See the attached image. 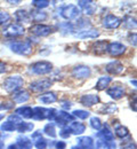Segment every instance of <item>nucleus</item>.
Masks as SVG:
<instances>
[{"instance_id":"1","label":"nucleus","mask_w":137,"mask_h":149,"mask_svg":"<svg viewBox=\"0 0 137 149\" xmlns=\"http://www.w3.org/2000/svg\"><path fill=\"white\" fill-rule=\"evenodd\" d=\"M32 110H33L32 118L37 120H43V119L54 120L57 113V110L55 109H49V108H43V107H36Z\"/></svg>"},{"instance_id":"2","label":"nucleus","mask_w":137,"mask_h":149,"mask_svg":"<svg viewBox=\"0 0 137 149\" xmlns=\"http://www.w3.org/2000/svg\"><path fill=\"white\" fill-rule=\"evenodd\" d=\"M23 84H24V80L21 76H10V77L5 79L3 88L7 92H16V91L21 90Z\"/></svg>"},{"instance_id":"3","label":"nucleus","mask_w":137,"mask_h":149,"mask_svg":"<svg viewBox=\"0 0 137 149\" xmlns=\"http://www.w3.org/2000/svg\"><path fill=\"white\" fill-rule=\"evenodd\" d=\"M9 47L14 53L20 55H30L33 51L32 45L29 41H14L10 42Z\"/></svg>"},{"instance_id":"4","label":"nucleus","mask_w":137,"mask_h":149,"mask_svg":"<svg viewBox=\"0 0 137 149\" xmlns=\"http://www.w3.org/2000/svg\"><path fill=\"white\" fill-rule=\"evenodd\" d=\"M53 70V64L48 61H39L31 65V71L36 74H47Z\"/></svg>"},{"instance_id":"5","label":"nucleus","mask_w":137,"mask_h":149,"mask_svg":"<svg viewBox=\"0 0 137 149\" xmlns=\"http://www.w3.org/2000/svg\"><path fill=\"white\" fill-rule=\"evenodd\" d=\"M80 14V9L78 6L74 5H66L61 9V15L67 21H72V19L79 17Z\"/></svg>"},{"instance_id":"6","label":"nucleus","mask_w":137,"mask_h":149,"mask_svg":"<svg viewBox=\"0 0 137 149\" xmlns=\"http://www.w3.org/2000/svg\"><path fill=\"white\" fill-rule=\"evenodd\" d=\"M25 32L24 30V26L21 25V24H8L3 30H2V33L7 37H20L23 36Z\"/></svg>"},{"instance_id":"7","label":"nucleus","mask_w":137,"mask_h":149,"mask_svg":"<svg viewBox=\"0 0 137 149\" xmlns=\"http://www.w3.org/2000/svg\"><path fill=\"white\" fill-rule=\"evenodd\" d=\"M52 85H53V81L50 79H39V80L32 81L30 84V90L32 92L39 93V92H43V91L48 90Z\"/></svg>"},{"instance_id":"8","label":"nucleus","mask_w":137,"mask_h":149,"mask_svg":"<svg viewBox=\"0 0 137 149\" xmlns=\"http://www.w3.org/2000/svg\"><path fill=\"white\" fill-rule=\"evenodd\" d=\"M73 116L71 115V113H69V112L66 111H57L56 113V117H55V123L61 126V127H66V125L69 124V123H72L73 122Z\"/></svg>"},{"instance_id":"9","label":"nucleus","mask_w":137,"mask_h":149,"mask_svg":"<svg viewBox=\"0 0 137 149\" xmlns=\"http://www.w3.org/2000/svg\"><path fill=\"white\" fill-rule=\"evenodd\" d=\"M106 52L111 56H120L126 52V46L123 44H121V42L113 41V42L107 44Z\"/></svg>"},{"instance_id":"10","label":"nucleus","mask_w":137,"mask_h":149,"mask_svg":"<svg viewBox=\"0 0 137 149\" xmlns=\"http://www.w3.org/2000/svg\"><path fill=\"white\" fill-rule=\"evenodd\" d=\"M31 33L38 36V37H47L52 32V28L46 24H34L30 28Z\"/></svg>"},{"instance_id":"11","label":"nucleus","mask_w":137,"mask_h":149,"mask_svg":"<svg viewBox=\"0 0 137 149\" xmlns=\"http://www.w3.org/2000/svg\"><path fill=\"white\" fill-rule=\"evenodd\" d=\"M121 23H122V19L112 14H109L103 19V26L106 29H117L121 25Z\"/></svg>"},{"instance_id":"12","label":"nucleus","mask_w":137,"mask_h":149,"mask_svg":"<svg viewBox=\"0 0 137 149\" xmlns=\"http://www.w3.org/2000/svg\"><path fill=\"white\" fill-rule=\"evenodd\" d=\"M90 68L87 65H78L76 68H73L72 70V76L77 79H85L88 78L90 76Z\"/></svg>"},{"instance_id":"13","label":"nucleus","mask_w":137,"mask_h":149,"mask_svg":"<svg viewBox=\"0 0 137 149\" xmlns=\"http://www.w3.org/2000/svg\"><path fill=\"white\" fill-rule=\"evenodd\" d=\"M80 102L85 107H93L99 102V96L96 94H85L81 96Z\"/></svg>"},{"instance_id":"14","label":"nucleus","mask_w":137,"mask_h":149,"mask_svg":"<svg viewBox=\"0 0 137 149\" xmlns=\"http://www.w3.org/2000/svg\"><path fill=\"white\" fill-rule=\"evenodd\" d=\"M77 143L80 149H95V142L90 136H80L77 139Z\"/></svg>"},{"instance_id":"15","label":"nucleus","mask_w":137,"mask_h":149,"mask_svg":"<svg viewBox=\"0 0 137 149\" xmlns=\"http://www.w3.org/2000/svg\"><path fill=\"white\" fill-rule=\"evenodd\" d=\"M105 69H106V71H107L109 74H122L123 70H125L123 65H122L119 61H112V62L107 63L106 67H105Z\"/></svg>"},{"instance_id":"16","label":"nucleus","mask_w":137,"mask_h":149,"mask_svg":"<svg viewBox=\"0 0 137 149\" xmlns=\"http://www.w3.org/2000/svg\"><path fill=\"white\" fill-rule=\"evenodd\" d=\"M107 95H110L114 100H119L125 95V88L120 85H113L107 88Z\"/></svg>"},{"instance_id":"17","label":"nucleus","mask_w":137,"mask_h":149,"mask_svg":"<svg viewBox=\"0 0 137 149\" xmlns=\"http://www.w3.org/2000/svg\"><path fill=\"white\" fill-rule=\"evenodd\" d=\"M97 136L101 140H104V141H106V142L113 141V133H112V131L110 130V127H109L106 124L102 126V129H101L99 132L97 133Z\"/></svg>"},{"instance_id":"18","label":"nucleus","mask_w":137,"mask_h":149,"mask_svg":"<svg viewBox=\"0 0 137 149\" xmlns=\"http://www.w3.org/2000/svg\"><path fill=\"white\" fill-rule=\"evenodd\" d=\"M74 36L79 39H87V38L93 39V38H97L99 36V31L96 29H88V30L86 29V30H82L78 33H76Z\"/></svg>"},{"instance_id":"19","label":"nucleus","mask_w":137,"mask_h":149,"mask_svg":"<svg viewBox=\"0 0 137 149\" xmlns=\"http://www.w3.org/2000/svg\"><path fill=\"white\" fill-rule=\"evenodd\" d=\"M29 99H30V94L25 90H19L13 94V100H14V102H17V103H24Z\"/></svg>"},{"instance_id":"20","label":"nucleus","mask_w":137,"mask_h":149,"mask_svg":"<svg viewBox=\"0 0 137 149\" xmlns=\"http://www.w3.org/2000/svg\"><path fill=\"white\" fill-rule=\"evenodd\" d=\"M41 103H45V104H48V103H54L57 101V95L54 92H46V93L41 94L39 97H38Z\"/></svg>"},{"instance_id":"21","label":"nucleus","mask_w":137,"mask_h":149,"mask_svg":"<svg viewBox=\"0 0 137 149\" xmlns=\"http://www.w3.org/2000/svg\"><path fill=\"white\" fill-rule=\"evenodd\" d=\"M16 146L19 147V149H32V141L30 140V138L28 136H19L16 139Z\"/></svg>"},{"instance_id":"22","label":"nucleus","mask_w":137,"mask_h":149,"mask_svg":"<svg viewBox=\"0 0 137 149\" xmlns=\"http://www.w3.org/2000/svg\"><path fill=\"white\" fill-rule=\"evenodd\" d=\"M70 129V132L71 134H76V135H80L82 134L85 130H86V125L80 123V122H72L70 124V126H67Z\"/></svg>"},{"instance_id":"23","label":"nucleus","mask_w":137,"mask_h":149,"mask_svg":"<svg viewBox=\"0 0 137 149\" xmlns=\"http://www.w3.org/2000/svg\"><path fill=\"white\" fill-rule=\"evenodd\" d=\"M111 81H112V77H110V76H103V77H101L97 80V83L95 85V88L98 90V91H103V90L107 88V86L110 85Z\"/></svg>"},{"instance_id":"24","label":"nucleus","mask_w":137,"mask_h":149,"mask_svg":"<svg viewBox=\"0 0 137 149\" xmlns=\"http://www.w3.org/2000/svg\"><path fill=\"white\" fill-rule=\"evenodd\" d=\"M78 6L80 8L83 9L85 14H88V15H92L94 13V1H82L80 0L78 1Z\"/></svg>"},{"instance_id":"25","label":"nucleus","mask_w":137,"mask_h":149,"mask_svg":"<svg viewBox=\"0 0 137 149\" xmlns=\"http://www.w3.org/2000/svg\"><path fill=\"white\" fill-rule=\"evenodd\" d=\"M16 115H19L20 117H24V118H32L33 116V110L31 107H21L16 109Z\"/></svg>"},{"instance_id":"26","label":"nucleus","mask_w":137,"mask_h":149,"mask_svg":"<svg viewBox=\"0 0 137 149\" xmlns=\"http://www.w3.org/2000/svg\"><path fill=\"white\" fill-rule=\"evenodd\" d=\"M15 19L19 22H23V23H29L31 21V17H30V14L26 13L25 10L23 9H20L15 13Z\"/></svg>"},{"instance_id":"27","label":"nucleus","mask_w":137,"mask_h":149,"mask_svg":"<svg viewBox=\"0 0 137 149\" xmlns=\"http://www.w3.org/2000/svg\"><path fill=\"white\" fill-rule=\"evenodd\" d=\"M94 52L96 54H103L106 52V48H107V42L104 41V40H99V41H96L94 44Z\"/></svg>"},{"instance_id":"28","label":"nucleus","mask_w":137,"mask_h":149,"mask_svg":"<svg viewBox=\"0 0 137 149\" xmlns=\"http://www.w3.org/2000/svg\"><path fill=\"white\" fill-rule=\"evenodd\" d=\"M16 131H19L20 133H25V132H30L33 130V124L32 123H26V122H21L19 124H16Z\"/></svg>"},{"instance_id":"29","label":"nucleus","mask_w":137,"mask_h":149,"mask_svg":"<svg viewBox=\"0 0 137 149\" xmlns=\"http://www.w3.org/2000/svg\"><path fill=\"white\" fill-rule=\"evenodd\" d=\"M30 17L33 21H36V22H42V21H45L47 19V14L45 12L40 10V9L39 10H33V12H31Z\"/></svg>"},{"instance_id":"30","label":"nucleus","mask_w":137,"mask_h":149,"mask_svg":"<svg viewBox=\"0 0 137 149\" xmlns=\"http://www.w3.org/2000/svg\"><path fill=\"white\" fill-rule=\"evenodd\" d=\"M114 132H116V135H117L118 138H121V139H123V138H126V136L129 135L128 129L126 126H123V125H120V124H118L117 126H116Z\"/></svg>"},{"instance_id":"31","label":"nucleus","mask_w":137,"mask_h":149,"mask_svg":"<svg viewBox=\"0 0 137 149\" xmlns=\"http://www.w3.org/2000/svg\"><path fill=\"white\" fill-rule=\"evenodd\" d=\"M96 149H116V145L113 141L106 142L104 140L98 139V141L96 142Z\"/></svg>"},{"instance_id":"32","label":"nucleus","mask_w":137,"mask_h":149,"mask_svg":"<svg viewBox=\"0 0 137 149\" xmlns=\"http://www.w3.org/2000/svg\"><path fill=\"white\" fill-rule=\"evenodd\" d=\"M43 132H45L48 136H50V138H55V136H56L55 125H54L53 123H48V124H46L45 127H43Z\"/></svg>"},{"instance_id":"33","label":"nucleus","mask_w":137,"mask_h":149,"mask_svg":"<svg viewBox=\"0 0 137 149\" xmlns=\"http://www.w3.org/2000/svg\"><path fill=\"white\" fill-rule=\"evenodd\" d=\"M34 140V146H36V148L37 149H46L47 148V140L46 139H43L42 136H38V138H36V139H33Z\"/></svg>"},{"instance_id":"34","label":"nucleus","mask_w":137,"mask_h":149,"mask_svg":"<svg viewBox=\"0 0 137 149\" xmlns=\"http://www.w3.org/2000/svg\"><path fill=\"white\" fill-rule=\"evenodd\" d=\"M89 124H90V126L94 130H97V131L101 130L102 126H103V124H102V122H101V119L98 117H92L90 120H89Z\"/></svg>"},{"instance_id":"35","label":"nucleus","mask_w":137,"mask_h":149,"mask_svg":"<svg viewBox=\"0 0 137 149\" xmlns=\"http://www.w3.org/2000/svg\"><path fill=\"white\" fill-rule=\"evenodd\" d=\"M72 116H73V117H78L80 119H87V118L90 116V112L86 111V110L78 109V110H74V111L72 112Z\"/></svg>"},{"instance_id":"36","label":"nucleus","mask_w":137,"mask_h":149,"mask_svg":"<svg viewBox=\"0 0 137 149\" xmlns=\"http://www.w3.org/2000/svg\"><path fill=\"white\" fill-rule=\"evenodd\" d=\"M31 3H32L34 7H37L38 9L41 10V8H46V7H48L49 3H50V1H48V0H33Z\"/></svg>"},{"instance_id":"37","label":"nucleus","mask_w":137,"mask_h":149,"mask_svg":"<svg viewBox=\"0 0 137 149\" xmlns=\"http://www.w3.org/2000/svg\"><path fill=\"white\" fill-rule=\"evenodd\" d=\"M15 129H16V125L14 123L9 122V120L2 123V125H1V130L5 131V132H12V131H14Z\"/></svg>"},{"instance_id":"38","label":"nucleus","mask_w":137,"mask_h":149,"mask_svg":"<svg viewBox=\"0 0 137 149\" xmlns=\"http://www.w3.org/2000/svg\"><path fill=\"white\" fill-rule=\"evenodd\" d=\"M123 24H126V26L129 28V29H133V28L135 29L136 28V19L130 17V16H127L123 19Z\"/></svg>"},{"instance_id":"39","label":"nucleus","mask_w":137,"mask_h":149,"mask_svg":"<svg viewBox=\"0 0 137 149\" xmlns=\"http://www.w3.org/2000/svg\"><path fill=\"white\" fill-rule=\"evenodd\" d=\"M10 19V14L6 10H0V25L7 23Z\"/></svg>"},{"instance_id":"40","label":"nucleus","mask_w":137,"mask_h":149,"mask_svg":"<svg viewBox=\"0 0 137 149\" xmlns=\"http://www.w3.org/2000/svg\"><path fill=\"white\" fill-rule=\"evenodd\" d=\"M118 110L117 106L116 104H107L106 108H104V112L105 113H113Z\"/></svg>"},{"instance_id":"41","label":"nucleus","mask_w":137,"mask_h":149,"mask_svg":"<svg viewBox=\"0 0 137 149\" xmlns=\"http://www.w3.org/2000/svg\"><path fill=\"white\" fill-rule=\"evenodd\" d=\"M59 135H61L62 138H64V139L69 138V136L71 135L70 129H69V127H62V130H61V132H59Z\"/></svg>"},{"instance_id":"42","label":"nucleus","mask_w":137,"mask_h":149,"mask_svg":"<svg viewBox=\"0 0 137 149\" xmlns=\"http://www.w3.org/2000/svg\"><path fill=\"white\" fill-rule=\"evenodd\" d=\"M122 149H136V145L134 142H127L126 145L122 146Z\"/></svg>"},{"instance_id":"43","label":"nucleus","mask_w":137,"mask_h":149,"mask_svg":"<svg viewBox=\"0 0 137 149\" xmlns=\"http://www.w3.org/2000/svg\"><path fill=\"white\" fill-rule=\"evenodd\" d=\"M55 147H56V149H65L66 148V143L64 141H57L55 143Z\"/></svg>"},{"instance_id":"44","label":"nucleus","mask_w":137,"mask_h":149,"mask_svg":"<svg viewBox=\"0 0 137 149\" xmlns=\"http://www.w3.org/2000/svg\"><path fill=\"white\" fill-rule=\"evenodd\" d=\"M62 107H63V109H70L72 107V102L71 101H64Z\"/></svg>"},{"instance_id":"45","label":"nucleus","mask_w":137,"mask_h":149,"mask_svg":"<svg viewBox=\"0 0 137 149\" xmlns=\"http://www.w3.org/2000/svg\"><path fill=\"white\" fill-rule=\"evenodd\" d=\"M6 70H7V65L2 61H0V74H3Z\"/></svg>"},{"instance_id":"46","label":"nucleus","mask_w":137,"mask_h":149,"mask_svg":"<svg viewBox=\"0 0 137 149\" xmlns=\"http://www.w3.org/2000/svg\"><path fill=\"white\" fill-rule=\"evenodd\" d=\"M130 42L134 44V46H136V33L135 32L133 35H130Z\"/></svg>"},{"instance_id":"47","label":"nucleus","mask_w":137,"mask_h":149,"mask_svg":"<svg viewBox=\"0 0 137 149\" xmlns=\"http://www.w3.org/2000/svg\"><path fill=\"white\" fill-rule=\"evenodd\" d=\"M7 149H19V147L16 145H10V146L7 147Z\"/></svg>"},{"instance_id":"48","label":"nucleus","mask_w":137,"mask_h":149,"mask_svg":"<svg viewBox=\"0 0 137 149\" xmlns=\"http://www.w3.org/2000/svg\"><path fill=\"white\" fill-rule=\"evenodd\" d=\"M9 3H13V5H17V3H20V1L17 0V1H8Z\"/></svg>"},{"instance_id":"49","label":"nucleus","mask_w":137,"mask_h":149,"mask_svg":"<svg viewBox=\"0 0 137 149\" xmlns=\"http://www.w3.org/2000/svg\"><path fill=\"white\" fill-rule=\"evenodd\" d=\"M0 149H3V142L0 141Z\"/></svg>"},{"instance_id":"50","label":"nucleus","mask_w":137,"mask_h":149,"mask_svg":"<svg viewBox=\"0 0 137 149\" xmlns=\"http://www.w3.org/2000/svg\"><path fill=\"white\" fill-rule=\"evenodd\" d=\"M3 117H5V115H3V113H0V120H1Z\"/></svg>"},{"instance_id":"51","label":"nucleus","mask_w":137,"mask_h":149,"mask_svg":"<svg viewBox=\"0 0 137 149\" xmlns=\"http://www.w3.org/2000/svg\"><path fill=\"white\" fill-rule=\"evenodd\" d=\"M71 149H80V148H79L78 146H74V147H72Z\"/></svg>"}]
</instances>
